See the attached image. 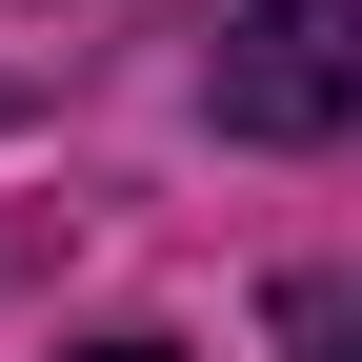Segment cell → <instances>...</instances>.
I'll use <instances>...</instances> for the list:
<instances>
[{
  "label": "cell",
  "mask_w": 362,
  "mask_h": 362,
  "mask_svg": "<svg viewBox=\"0 0 362 362\" xmlns=\"http://www.w3.org/2000/svg\"><path fill=\"white\" fill-rule=\"evenodd\" d=\"M202 101H221V141H342L362 121V21L342 0H242L221 61H202Z\"/></svg>",
  "instance_id": "1"
},
{
  "label": "cell",
  "mask_w": 362,
  "mask_h": 362,
  "mask_svg": "<svg viewBox=\"0 0 362 362\" xmlns=\"http://www.w3.org/2000/svg\"><path fill=\"white\" fill-rule=\"evenodd\" d=\"M81 362H161V342H81Z\"/></svg>",
  "instance_id": "2"
}]
</instances>
